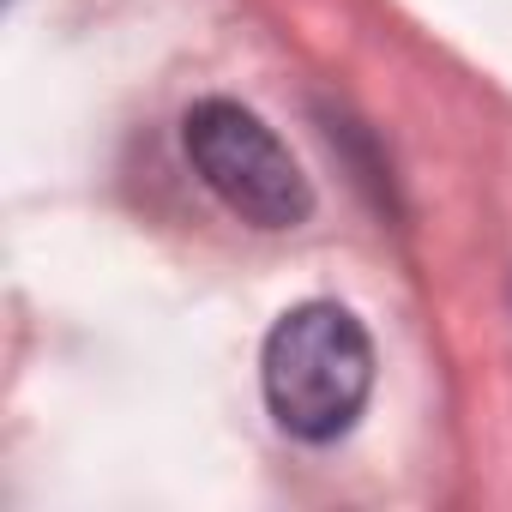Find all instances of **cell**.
<instances>
[{"label":"cell","mask_w":512,"mask_h":512,"mask_svg":"<svg viewBox=\"0 0 512 512\" xmlns=\"http://www.w3.org/2000/svg\"><path fill=\"white\" fill-rule=\"evenodd\" d=\"M260 386H266V410L284 434L326 446L356 428V416L374 392V344L350 308L302 302L266 332Z\"/></svg>","instance_id":"cell-1"},{"label":"cell","mask_w":512,"mask_h":512,"mask_svg":"<svg viewBox=\"0 0 512 512\" xmlns=\"http://www.w3.org/2000/svg\"><path fill=\"white\" fill-rule=\"evenodd\" d=\"M181 145L199 181L253 229H302L314 217V187L290 145L235 97H199L181 115Z\"/></svg>","instance_id":"cell-2"}]
</instances>
